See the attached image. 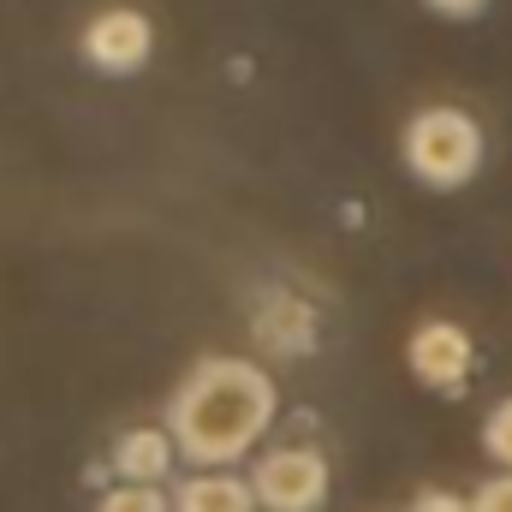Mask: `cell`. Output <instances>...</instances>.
I'll list each match as a JSON object with an SVG mask.
<instances>
[{"label":"cell","mask_w":512,"mask_h":512,"mask_svg":"<svg viewBox=\"0 0 512 512\" xmlns=\"http://www.w3.org/2000/svg\"><path fill=\"white\" fill-rule=\"evenodd\" d=\"M274 411H280V387L251 358H197L191 376L167 399V429L185 465L221 471L251 459L256 441L274 429Z\"/></svg>","instance_id":"1"},{"label":"cell","mask_w":512,"mask_h":512,"mask_svg":"<svg viewBox=\"0 0 512 512\" xmlns=\"http://www.w3.org/2000/svg\"><path fill=\"white\" fill-rule=\"evenodd\" d=\"M405 167L429 191H459L483 167V126L465 108H423L405 126Z\"/></svg>","instance_id":"2"},{"label":"cell","mask_w":512,"mask_h":512,"mask_svg":"<svg viewBox=\"0 0 512 512\" xmlns=\"http://www.w3.org/2000/svg\"><path fill=\"white\" fill-rule=\"evenodd\" d=\"M251 489L262 512H322L334 471L316 447H268L251 471Z\"/></svg>","instance_id":"3"},{"label":"cell","mask_w":512,"mask_h":512,"mask_svg":"<svg viewBox=\"0 0 512 512\" xmlns=\"http://www.w3.org/2000/svg\"><path fill=\"white\" fill-rule=\"evenodd\" d=\"M78 48H84V60H90L96 72H108V78H137V72L149 66V54H155V24H149L137 6H108V12H96V18L84 24Z\"/></svg>","instance_id":"4"},{"label":"cell","mask_w":512,"mask_h":512,"mask_svg":"<svg viewBox=\"0 0 512 512\" xmlns=\"http://www.w3.org/2000/svg\"><path fill=\"white\" fill-rule=\"evenodd\" d=\"M405 364H411L417 382L435 387V393H465L471 364H477V346H471V334L459 322H423L411 334V346H405Z\"/></svg>","instance_id":"5"},{"label":"cell","mask_w":512,"mask_h":512,"mask_svg":"<svg viewBox=\"0 0 512 512\" xmlns=\"http://www.w3.org/2000/svg\"><path fill=\"white\" fill-rule=\"evenodd\" d=\"M251 340L268 358H310L322 328H316V310L298 292H268L251 316Z\"/></svg>","instance_id":"6"},{"label":"cell","mask_w":512,"mask_h":512,"mask_svg":"<svg viewBox=\"0 0 512 512\" xmlns=\"http://www.w3.org/2000/svg\"><path fill=\"white\" fill-rule=\"evenodd\" d=\"M179 471V441L173 429H126L114 441V477L120 483H167Z\"/></svg>","instance_id":"7"},{"label":"cell","mask_w":512,"mask_h":512,"mask_svg":"<svg viewBox=\"0 0 512 512\" xmlns=\"http://www.w3.org/2000/svg\"><path fill=\"white\" fill-rule=\"evenodd\" d=\"M251 477H233V471H191L173 483V512H256Z\"/></svg>","instance_id":"8"},{"label":"cell","mask_w":512,"mask_h":512,"mask_svg":"<svg viewBox=\"0 0 512 512\" xmlns=\"http://www.w3.org/2000/svg\"><path fill=\"white\" fill-rule=\"evenodd\" d=\"M96 512H173V495H161L155 483H114L102 489Z\"/></svg>","instance_id":"9"},{"label":"cell","mask_w":512,"mask_h":512,"mask_svg":"<svg viewBox=\"0 0 512 512\" xmlns=\"http://www.w3.org/2000/svg\"><path fill=\"white\" fill-rule=\"evenodd\" d=\"M483 447H489V459H495V465H507V471H512V393L489 411V417H483Z\"/></svg>","instance_id":"10"},{"label":"cell","mask_w":512,"mask_h":512,"mask_svg":"<svg viewBox=\"0 0 512 512\" xmlns=\"http://www.w3.org/2000/svg\"><path fill=\"white\" fill-rule=\"evenodd\" d=\"M471 507H477V512H512V471H501V477H489V483H477Z\"/></svg>","instance_id":"11"},{"label":"cell","mask_w":512,"mask_h":512,"mask_svg":"<svg viewBox=\"0 0 512 512\" xmlns=\"http://www.w3.org/2000/svg\"><path fill=\"white\" fill-rule=\"evenodd\" d=\"M405 512H477V507H471L465 495H453V489H423Z\"/></svg>","instance_id":"12"},{"label":"cell","mask_w":512,"mask_h":512,"mask_svg":"<svg viewBox=\"0 0 512 512\" xmlns=\"http://www.w3.org/2000/svg\"><path fill=\"white\" fill-rule=\"evenodd\" d=\"M429 12H441V18H477L489 0H423Z\"/></svg>","instance_id":"13"}]
</instances>
